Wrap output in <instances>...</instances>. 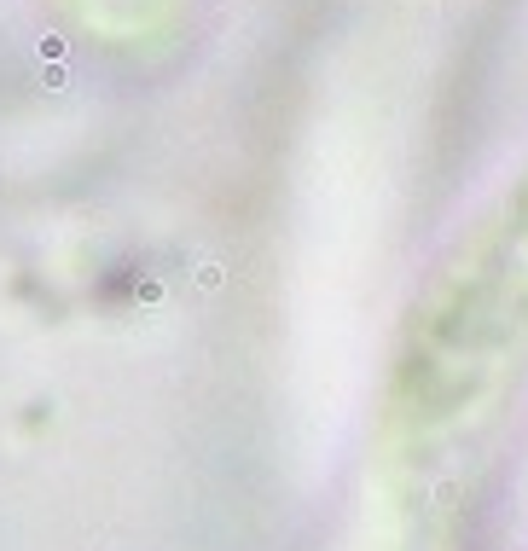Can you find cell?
Segmentation results:
<instances>
[{"label":"cell","mask_w":528,"mask_h":551,"mask_svg":"<svg viewBox=\"0 0 528 551\" xmlns=\"http://www.w3.org/2000/svg\"><path fill=\"white\" fill-rule=\"evenodd\" d=\"M528 389V168L418 285L384 377L377 487L436 499Z\"/></svg>","instance_id":"6da1fadb"}]
</instances>
